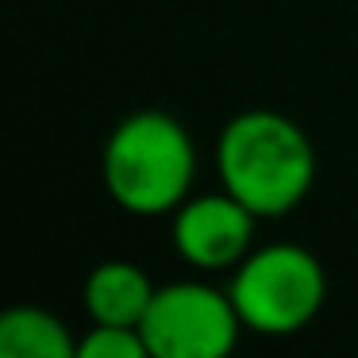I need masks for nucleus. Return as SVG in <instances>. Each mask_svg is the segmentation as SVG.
<instances>
[{"instance_id": "1", "label": "nucleus", "mask_w": 358, "mask_h": 358, "mask_svg": "<svg viewBox=\"0 0 358 358\" xmlns=\"http://www.w3.org/2000/svg\"><path fill=\"white\" fill-rule=\"evenodd\" d=\"M220 185L258 220L296 212L316 185V147L285 112L247 108L224 124L216 143Z\"/></svg>"}, {"instance_id": "2", "label": "nucleus", "mask_w": 358, "mask_h": 358, "mask_svg": "<svg viewBox=\"0 0 358 358\" xmlns=\"http://www.w3.org/2000/svg\"><path fill=\"white\" fill-rule=\"evenodd\" d=\"M101 178L127 216H173L193 196L196 143L173 112L139 108L112 127Z\"/></svg>"}, {"instance_id": "3", "label": "nucleus", "mask_w": 358, "mask_h": 358, "mask_svg": "<svg viewBox=\"0 0 358 358\" xmlns=\"http://www.w3.org/2000/svg\"><path fill=\"white\" fill-rule=\"evenodd\" d=\"M227 293L247 331L285 339L320 316L327 301V273L301 243H270L255 247L235 266Z\"/></svg>"}, {"instance_id": "4", "label": "nucleus", "mask_w": 358, "mask_h": 358, "mask_svg": "<svg viewBox=\"0 0 358 358\" xmlns=\"http://www.w3.org/2000/svg\"><path fill=\"white\" fill-rule=\"evenodd\" d=\"M139 331L150 358H224L247 327L227 289L189 278L155 289Z\"/></svg>"}, {"instance_id": "5", "label": "nucleus", "mask_w": 358, "mask_h": 358, "mask_svg": "<svg viewBox=\"0 0 358 358\" xmlns=\"http://www.w3.org/2000/svg\"><path fill=\"white\" fill-rule=\"evenodd\" d=\"M258 216L227 189L196 193L170 216V243L185 266L201 273L235 270L255 250Z\"/></svg>"}, {"instance_id": "6", "label": "nucleus", "mask_w": 358, "mask_h": 358, "mask_svg": "<svg viewBox=\"0 0 358 358\" xmlns=\"http://www.w3.org/2000/svg\"><path fill=\"white\" fill-rule=\"evenodd\" d=\"M155 281L143 266L127 258H108L93 266L81 285V304L93 324H116V327H139L155 301Z\"/></svg>"}, {"instance_id": "7", "label": "nucleus", "mask_w": 358, "mask_h": 358, "mask_svg": "<svg viewBox=\"0 0 358 358\" xmlns=\"http://www.w3.org/2000/svg\"><path fill=\"white\" fill-rule=\"evenodd\" d=\"M4 358H78V339L62 316L35 304H16L0 316Z\"/></svg>"}, {"instance_id": "8", "label": "nucleus", "mask_w": 358, "mask_h": 358, "mask_svg": "<svg viewBox=\"0 0 358 358\" xmlns=\"http://www.w3.org/2000/svg\"><path fill=\"white\" fill-rule=\"evenodd\" d=\"M78 358H150V347L139 327L93 324L78 339Z\"/></svg>"}]
</instances>
